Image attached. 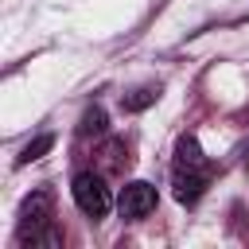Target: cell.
<instances>
[{
  "label": "cell",
  "instance_id": "7",
  "mask_svg": "<svg viewBox=\"0 0 249 249\" xmlns=\"http://www.w3.org/2000/svg\"><path fill=\"white\" fill-rule=\"evenodd\" d=\"M101 132H105V109H101V105H93V109H86V113H82L78 136H101Z\"/></svg>",
  "mask_w": 249,
  "mask_h": 249
},
{
  "label": "cell",
  "instance_id": "4",
  "mask_svg": "<svg viewBox=\"0 0 249 249\" xmlns=\"http://www.w3.org/2000/svg\"><path fill=\"white\" fill-rule=\"evenodd\" d=\"M171 187H175V198L183 206L198 202L202 191H206V171H191V167H175L171 171Z\"/></svg>",
  "mask_w": 249,
  "mask_h": 249
},
{
  "label": "cell",
  "instance_id": "2",
  "mask_svg": "<svg viewBox=\"0 0 249 249\" xmlns=\"http://www.w3.org/2000/svg\"><path fill=\"white\" fill-rule=\"evenodd\" d=\"M70 195H74V202L86 218H105L113 210V195H109L105 179L93 175V171H78L74 183H70Z\"/></svg>",
  "mask_w": 249,
  "mask_h": 249
},
{
  "label": "cell",
  "instance_id": "6",
  "mask_svg": "<svg viewBox=\"0 0 249 249\" xmlns=\"http://www.w3.org/2000/svg\"><path fill=\"white\" fill-rule=\"evenodd\" d=\"M156 97H160V86H140V89H132L128 97H121V105H124L128 113H140V109H148Z\"/></svg>",
  "mask_w": 249,
  "mask_h": 249
},
{
  "label": "cell",
  "instance_id": "8",
  "mask_svg": "<svg viewBox=\"0 0 249 249\" xmlns=\"http://www.w3.org/2000/svg\"><path fill=\"white\" fill-rule=\"evenodd\" d=\"M51 148H54V136H51V132H43V136H35V140H31V144H27L23 152H19V160H16V163L23 167V163L39 160V156H43V152H51Z\"/></svg>",
  "mask_w": 249,
  "mask_h": 249
},
{
  "label": "cell",
  "instance_id": "3",
  "mask_svg": "<svg viewBox=\"0 0 249 249\" xmlns=\"http://www.w3.org/2000/svg\"><path fill=\"white\" fill-rule=\"evenodd\" d=\"M117 210H121V218H128V222H140V218H148V214L156 210V187H152V183H144V179L128 183V187L121 191V202H117Z\"/></svg>",
  "mask_w": 249,
  "mask_h": 249
},
{
  "label": "cell",
  "instance_id": "5",
  "mask_svg": "<svg viewBox=\"0 0 249 249\" xmlns=\"http://www.w3.org/2000/svg\"><path fill=\"white\" fill-rule=\"evenodd\" d=\"M175 167L206 171V160H202V148H198L195 136H179V144H175Z\"/></svg>",
  "mask_w": 249,
  "mask_h": 249
},
{
  "label": "cell",
  "instance_id": "1",
  "mask_svg": "<svg viewBox=\"0 0 249 249\" xmlns=\"http://www.w3.org/2000/svg\"><path fill=\"white\" fill-rule=\"evenodd\" d=\"M54 218V195L51 191H31L19 206V241H43V245H58V237L47 230Z\"/></svg>",
  "mask_w": 249,
  "mask_h": 249
}]
</instances>
